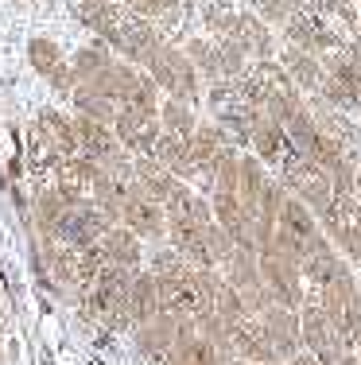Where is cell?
<instances>
[{"instance_id":"obj_16","label":"cell","mask_w":361,"mask_h":365,"mask_svg":"<svg viewBox=\"0 0 361 365\" xmlns=\"http://www.w3.org/2000/svg\"><path fill=\"white\" fill-rule=\"evenodd\" d=\"M66 210H70V202L55 187H39L36 198H31V230H36V237H55Z\"/></svg>"},{"instance_id":"obj_18","label":"cell","mask_w":361,"mask_h":365,"mask_svg":"<svg viewBox=\"0 0 361 365\" xmlns=\"http://www.w3.org/2000/svg\"><path fill=\"white\" fill-rule=\"evenodd\" d=\"M159 365H221V354H218V346L206 342L199 330H194V334H187Z\"/></svg>"},{"instance_id":"obj_23","label":"cell","mask_w":361,"mask_h":365,"mask_svg":"<svg viewBox=\"0 0 361 365\" xmlns=\"http://www.w3.org/2000/svg\"><path fill=\"white\" fill-rule=\"evenodd\" d=\"M283 365H323V361L315 358V354H307V350H303V354H295V358H291V361H283Z\"/></svg>"},{"instance_id":"obj_10","label":"cell","mask_w":361,"mask_h":365,"mask_svg":"<svg viewBox=\"0 0 361 365\" xmlns=\"http://www.w3.org/2000/svg\"><path fill=\"white\" fill-rule=\"evenodd\" d=\"M346 272H354V268H350V260L342 257L338 249H334V241L303 257V280H307V292H319V288L334 284L338 276H346Z\"/></svg>"},{"instance_id":"obj_17","label":"cell","mask_w":361,"mask_h":365,"mask_svg":"<svg viewBox=\"0 0 361 365\" xmlns=\"http://www.w3.org/2000/svg\"><path fill=\"white\" fill-rule=\"evenodd\" d=\"M132 179L140 182V187L148 190V195L156 198V202H167L171 190H175L179 182H183V179L171 175V171L163 168L156 155H136V160H132Z\"/></svg>"},{"instance_id":"obj_12","label":"cell","mask_w":361,"mask_h":365,"mask_svg":"<svg viewBox=\"0 0 361 365\" xmlns=\"http://www.w3.org/2000/svg\"><path fill=\"white\" fill-rule=\"evenodd\" d=\"M221 276H226L234 288L245 295V292H256L264 288V276H261V257H256L253 245H234V253L221 260Z\"/></svg>"},{"instance_id":"obj_3","label":"cell","mask_w":361,"mask_h":365,"mask_svg":"<svg viewBox=\"0 0 361 365\" xmlns=\"http://www.w3.org/2000/svg\"><path fill=\"white\" fill-rule=\"evenodd\" d=\"M299 323H303V350L315 354L323 365H338L350 354V342L334 330L326 307L315 299V295H307V299H303V307H299Z\"/></svg>"},{"instance_id":"obj_22","label":"cell","mask_w":361,"mask_h":365,"mask_svg":"<svg viewBox=\"0 0 361 365\" xmlns=\"http://www.w3.org/2000/svg\"><path fill=\"white\" fill-rule=\"evenodd\" d=\"M31 63H36L43 74H51V78H55V86H58V90H70V78H66L63 63H58V51L51 47V43H43V39L31 43Z\"/></svg>"},{"instance_id":"obj_7","label":"cell","mask_w":361,"mask_h":365,"mask_svg":"<svg viewBox=\"0 0 361 365\" xmlns=\"http://www.w3.org/2000/svg\"><path fill=\"white\" fill-rule=\"evenodd\" d=\"M113 133H117V140L125 144V152L152 155L163 125H159V113H144V109H132V106H120L117 120H113Z\"/></svg>"},{"instance_id":"obj_9","label":"cell","mask_w":361,"mask_h":365,"mask_svg":"<svg viewBox=\"0 0 361 365\" xmlns=\"http://www.w3.org/2000/svg\"><path fill=\"white\" fill-rule=\"evenodd\" d=\"M234 350L245 365H268L280 361L276 358V346H272L268 330H264L261 315H245L241 323H234Z\"/></svg>"},{"instance_id":"obj_20","label":"cell","mask_w":361,"mask_h":365,"mask_svg":"<svg viewBox=\"0 0 361 365\" xmlns=\"http://www.w3.org/2000/svg\"><path fill=\"white\" fill-rule=\"evenodd\" d=\"M156 78H159L163 86H167L171 93H175L179 101L194 98V74L187 71L183 58H175V55H159V58H156Z\"/></svg>"},{"instance_id":"obj_8","label":"cell","mask_w":361,"mask_h":365,"mask_svg":"<svg viewBox=\"0 0 361 365\" xmlns=\"http://www.w3.org/2000/svg\"><path fill=\"white\" fill-rule=\"evenodd\" d=\"M264 330H268L272 346H276V358L291 361L295 354H303V323H299L295 307H283V303H272L268 311L261 315Z\"/></svg>"},{"instance_id":"obj_15","label":"cell","mask_w":361,"mask_h":365,"mask_svg":"<svg viewBox=\"0 0 361 365\" xmlns=\"http://www.w3.org/2000/svg\"><path fill=\"white\" fill-rule=\"evenodd\" d=\"M101 253L109 264H125V268H140L144 264V237H136L128 225H109L101 237Z\"/></svg>"},{"instance_id":"obj_14","label":"cell","mask_w":361,"mask_h":365,"mask_svg":"<svg viewBox=\"0 0 361 365\" xmlns=\"http://www.w3.org/2000/svg\"><path fill=\"white\" fill-rule=\"evenodd\" d=\"M152 155H156V160H159L175 179H183V182L199 179V171H194V160H191V140H187V136L167 133V128H163L159 140H156V148H152Z\"/></svg>"},{"instance_id":"obj_6","label":"cell","mask_w":361,"mask_h":365,"mask_svg":"<svg viewBox=\"0 0 361 365\" xmlns=\"http://www.w3.org/2000/svg\"><path fill=\"white\" fill-rule=\"evenodd\" d=\"M109 222L105 214L98 210V206L85 198V202H78V206H70V210L63 214V222H58V230H55V237L63 241V245H70V249H93L101 237H105V230H109Z\"/></svg>"},{"instance_id":"obj_13","label":"cell","mask_w":361,"mask_h":365,"mask_svg":"<svg viewBox=\"0 0 361 365\" xmlns=\"http://www.w3.org/2000/svg\"><path fill=\"white\" fill-rule=\"evenodd\" d=\"M248 140H253V148H256V155H261V160H268V168H272V163L280 168V160L291 152V148H295V144L288 140V128H283L276 117H253Z\"/></svg>"},{"instance_id":"obj_25","label":"cell","mask_w":361,"mask_h":365,"mask_svg":"<svg viewBox=\"0 0 361 365\" xmlns=\"http://www.w3.org/2000/svg\"><path fill=\"white\" fill-rule=\"evenodd\" d=\"M268 365H283V361H268Z\"/></svg>"},{"instance_id":"obj_24","label":"cell","mask_w":361,"mask_h":365,"mask_svg":"<svg viewBox=\"0 0 361 365\" xmlns=\"http://www.w3.org/2000/svg\"><path fill=\"white\" fill-rule=\"evenodd\" d=\"M354 354L361 358V330H357V338H354Z\"/></svg>"},{"instance_id":"obj_21","label":"cell","mask_w":361,"mask_h":365,"mask_svg":"<svg viewBox=\"0 0 361 365\" xmlns=\"http://www.w3.org/2000/svg\"><path fill=\"white\" fill-rule=\"evenodd\" d=\"M159 125L167 128V133L187 136V140H191V136L199 133V120H194V113L187 109V101H179V98H171L167 106L159 109Z\"/></svg>"},{"instance_id":"obj_5","label":"cell","mask_w":361,"mask_h":365,"mask_svg":"<svg viewBox=\"0 0 361 365\" xmlns=\"http://www.w3.org/2000/svg\"><path fill=\"white\" fill-rule=\"evenodd\" d=\"M120 225H128V230L144 241H167V210H163V202H156L136 179H128V187H125Z\"/></svg>"},{"instance_id":"obj_4","label":"cell","mask_w":361,"mask_h":365,"mask_svg":"<svg viewBox=\"0 0 361 365\" xmlns=\"http://www.w3.org/2000/svg\"><path fill=\"white\" fill-rule=\"evenodd\" d=\"M187 334H194V319L191 315H175V311H159V315H152L148 323H140L132 330L136 350H140L148 361H163Z\"/></svg>"},{"instance_id":"obj_2","label":"cell","mask_w":361,"mask_h":365,"mask_svg":"<svg viewBox=\"0 0 361 365\" xmlns=\"http://www.w3.org/2000/svg\"><path fill=\"white\" fill-rule=\"evenodd\" d=\"M280 182H283V190H288V195H295L299 202H307L315 214H323L326 206L334 202L330 171L319 168L315 160H307L299 148H291V152L280 160Z\"/></svg>"},{"instance_id":"obj_19","label":"cell","mask_w":361,"mask_h":365,"mask_svg":"<svg viewBox=\"0 0 361 365\" xmlns=\"http://www.w3.org/2000/svg\"><path fill=\"white\" fill-rule=\"evenodd\" d=\"M226 144H229V136L221 133L218 125H199V133L191 136V160H194V171H199V179H206V171H210L214 155H218Z\"/></svg>"},{"instance_id":"obj_11","label":"cell","mask_w":361,"mask_h":365,"mask_svg":"<svg viewBox=\"0 0 361 365\" xmlns=\"http://www.w3.org/2000/svg\"><path fill=\"white\" fill-rule=\"evenodd\" d=\"M159 284H156V272L152 268H136L132 276V288H128V327H140L148 323L152 315H159Z\"/></svg>"},{"instance_id":"obj_1","label":"cell","mask_w":361,"mask_h":365,"mask_svg":"<svg viewBox=\"0 0 361 365\" xmlns=\"http://www.w3.org/2000/svg\"><path fill=\"white\" fill-rule=\"evenodd\" d=\"M136 268L125 264H105L90 292L82 295V315L109 330H132L128 327V288H132Z\"/></svg>"}]
</instances>
